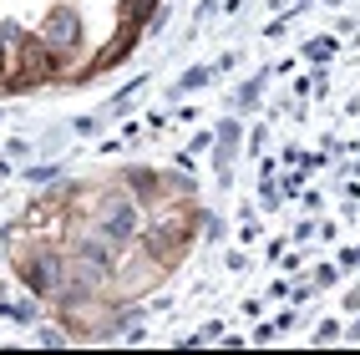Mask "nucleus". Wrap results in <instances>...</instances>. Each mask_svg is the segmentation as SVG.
<instances>
[{
    "mask_svg": "<svg viewBox=\"0 0 360 355\" xmlns=\"http://www.w3.org/2000/svg\"><path fill=\"white\" fill-rule=\"evenodd\" d=\"M41 41H46V51H71V46H82V15H77V6H71V0H61V6L51 11Z\"/></svg>",
    "mask_w": 360,
    "mask_h": 355,
    "instance_id": "nucleus-1",
    "label": "nucleus"
}]
</instances>
